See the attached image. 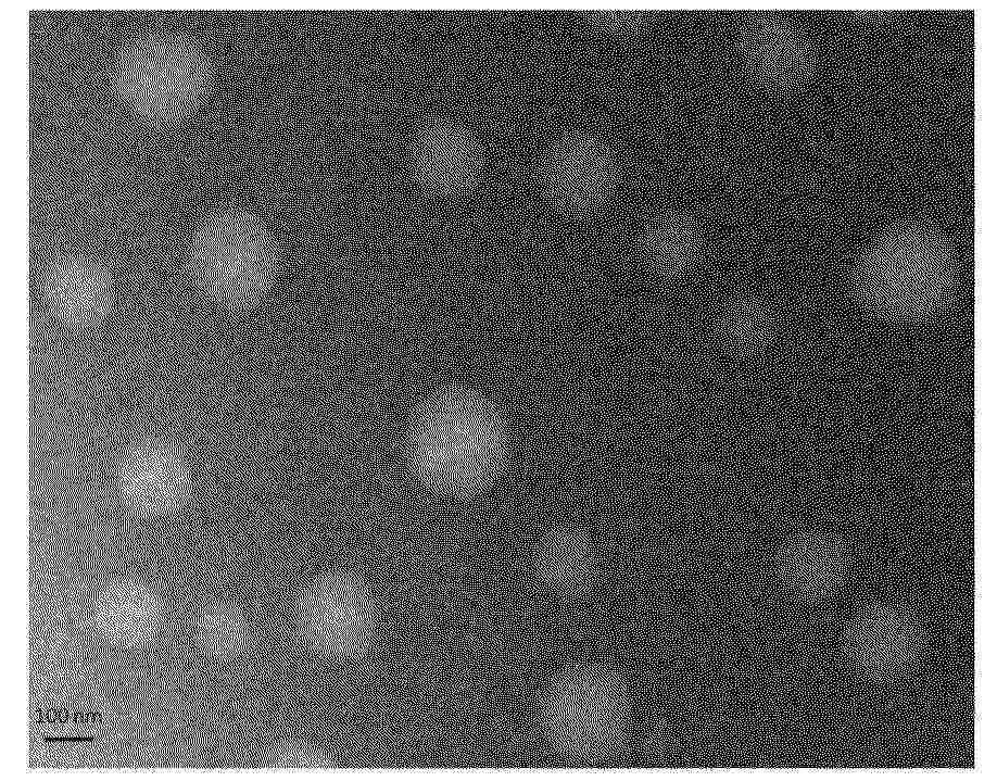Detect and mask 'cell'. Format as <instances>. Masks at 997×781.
<instances>
[{
	"instance_id": "4",
	"label": "cell",
	"mask_w": 997,
	"mask_h": 781,
	"mask_svg": "<svg viewBox=\"0 0 997 781\" xmlns=\"http://www.w3.org/2000/svg\"><path fill=\"white\" fill-rule=\"evenodd\" d=\"M542 731L566 758L596 763L617 755L631 728L629 686L614 668L580 664L558 673L540 704Z\"/></svg>"
},
{
	"instance_id": "12",
	"label": "cell",
	"mask_w": 997,
	"mask_h": 781,
	"mask_svg": "<svg viewBox=\"0 0 997 781\" xmlns=\"http://www.w3.org/2000/svg\"><path fill=\"white\" fill-rule=\"evenodd\" d=\"M43 300L62 324L77 329L93 327L110 314L115 282L100 262L81 255L53 262L41 282Z\"/></svg>"
},
{
	"instance_id": "19",
	"label": "cell",
	"mask_w": 997,
	"mask_h": 781,
	"mask_svg": "<svg viewBox=\"0 0 997 781\" xmlns=\"http://www.w3.org/2000/svg\"><path fill=\"white\" fill-rule=\"evenodd\" d=\"M582 15L595 32L618 40L642 37L654 22V12L642 9H590Z\"/></svg>"
},
{
	"instance_id": "10",
	"label": "cell",
	"mask_w": 997,
	"mask_h": 781,
	"mask_svg": "<svg viewBox=\"0 0 997 781\" xmlns=\"http://www.w3.org/2000/svg\"><path fill=\"white\" fill-rule=\"evenodd\" d=\"M923 635L917 618L905 607L878 603L857 614L845 632V651L865 677L889 680L917 662Z\"/></svg>"
},
{
	"instance_id": "5",
	"label": "cell",
	"mask_w": 997,
	"mask_h": 781,
	"mask_svg": "<svg viewBox=\"0 0 997 781\" xmlns=\"http://www.w3.org/2000/svg\"><path fill=\"white\" fill-rule=\"evenodd\" d=\"M188 262L197 287L214 303L245 310L270 290L278 267L275 240L264 223L239 207H224L197 227Z\"/></svg>"
},
{
	"instance_id": "8",
	"label": "cell",
	"mask_w": 997,
	"mask_h": 781,
	"mask_svg": "<svg viewBox=\"0 0 997 781\" xmlns=\"http://www.w3.org/2000/svg\"><path fill=\"white\" fill-rule=\"evenodd\" d=\"M736 48L748 77L772 95L803 90L818 70L812 37L798 23L777 12L760 11L746 17L737 30Z\"/></svg>"
},
{
	"instance_id": "6",
	"label": "cell",
	"mask_w": 997,
	"mask_h": 781,
	"mask_svg": "<svg viewBox=\"0 0 997 781\" xmlns=\"http://www.w3.org/2000/svg\"><path fill=\"white\" fill-rule=\"evenodd\" d=\"M295 623L304 643L319 655L356 658L375 641L376 601L368 584L356 574L328 571L315 577L301 591Z\"/></svg>"
},
{
	"instance_id": "7",
	"label": "cell",
	"mask_w": 997,
	"mask_h": 781,
	"mask_svg": "<svg viewBox=\"0 0 997 781\" xmlns=\"http://www.w3.org/2000/svg\"><path fill=\"white\" fill-rule=\"evenodd\" d=\"M619 161L610 143L589 129H571L553 140L539 168L542 192L565 216L586 218L613 199Z\"/></svg>"
},
{
	"instance_id": "23",
	"label": "cell",
	"mask_w": 997,
	"mask_h": 781,
	"mask_svg": "<svg viewBox=\"0 0 997 781\" xmlns=\"http://www.w3.org/2000/svg\"><path fill=\"white\" fill-rule=\"evenodd\" d=\"M92 738H46V742H60V741H91Z\"/></svg>"
},
{
	"instance_id": "21",
	"label": "cell",
	"mask_w": 997,
	"mask_h": 781,
	"mask_svg": "<svg viewBox=\"0 0 997 781\" xmlns=\"http://www.w3.org/2000/svg\"><path fill=\"white\" fill-rule=\"evenodd\" d=\"M36 715L37 722L39 723H63L71 721L78 725H88L102 721V715L99 713L70 711L62 708L39 709Z\"/></svg>"
},
{
	"instance_id": "18",
	"label": "cell",
	"mask_w": 997,
	"mask_h": 781,
	"mask_svg": "<svg viewBox=\"0 0 997 781\" xmlns=\"http://www.w3.org/2000/svg\"><path fill=\"white\" fill-rule=\"evenodd\" d=\"M723 327L733 348L752 353L762 349L771 339L774 322L762 301L744 297L730 305Z\"/></svg>"
},
{
	"instance_id": "17",
	"label": "cell",
	"mask_w": 997,
	"mask_h": 781,
	"mask_svg": "<svg viewBox=\"0 0 997 781\" xmlns=\"http://www.w3.org/2000/svg\"><path fill=\"white\" fill-rule=\"evenodd\" d=\"M197 633L203 650L217 658L240 655L251 639L245 615L237 606L224 602L211 604L201 613Z\"/></svg>"
},
{
	"instance_id": "1",
	"label": "cell",
	"mask_w": 997,
	"mask_h": 781,
	"mask_svg": "<svg viewBox=\"0 0 997 781\" xmlns=\"http://www.w3.org/2000/svg\"><path fill=\"white\" fill-rule=\"evenodd\" d=\"M508 432L498 408L462 387L430 394L415 412L407 457L416 478L433 491L469 495L488 487L503 469Z\"/></svg>"
},
{
	"instance_id": "9",
	"label": "cell",
	"mask_w": 997,
	"mask_h": 781,
	"mask_svg": "<svg viewBox=\"0 0 997 781\" xmlns=\"http://www.w3.org/2000/svg\"><path fill=\"white\" fill-rule=\"evenodd\" d=\"M409 167L424 190L442 198H456L479 182L483 154L467 126L452 117L434 116L424 122L413 136Z\"/></svg>"
},
{
	"instance_id": "2",
	"label": "cell",
	"mask_w": 997,
	"mask_h": 781,
	"mask_svg": "<svg viewBox=\"0 0 997 781\" xmlns=\"http://www.w3.org/2000/svg\"><path fill=\"white\" fill-rule=\"evenodd\" d=\"M957 288V257L949 240L919 219L896 222L882 230L850 273L857 303L878 318L899 324L941 316Z\"/></svg>"
},
{
	"instance_id": "3",
	"label": "cell",
	"mask_w": 997,
	"mask_h": 781,
	"mask_svg": "<svg viewBox=\"0 0 997 781\" xmlns=\"http://www.w3.org/2000/svg\"><path fill=\"white\" fill-rule=\"evenodd\" d=\"M212 80V63L201 43L169 29L132 36L112 65V84L119 99L156 125L189 117L207 97Z\"/></svg>"
},
{
	"instance_id": "14",
	"label": "cell",
	"mask_w": 997,
	"mask_h": 781,
	"mask_svg": "<svg viewBox=\"0 0 997 781\" xmlns=\"http://www.w3.org/2000/svg\"><path fill=\"white\" fill-rule=\"evenodd\" d=\"M534 570L550 591L576 596L585 593L597 576V557L593 543L571 526L552 529L541 540L534 556Z\"/></svg>"
},
{
	"instance_id": "22",
	"label": "cell",
	"mask_w": 997,
	"mask_h": 781,
	"mask_svg": "<svg viewBox=\"0 0 997 781\" xmlns=\"http://www.w3.org/2000/svg\"><path fill=\"white\" fill-rule=\"evenodd\" d=\"M642 745L651 757H661L670 746L668 729L660 723L651 725L643 735Z\"/></svg>"
},
{
	"instance_id": "16",
	"label": "cell",
	"mask_w": 997,
	"mask_h": 781,
	"mask_svg": "<svg viewBox=\"0 0 997 781\" xmlns=\"http://www.w3.org/2000/svg\"><path fill=\"white\" fill-rule=\"evenodd\" d=\"M159 601L148 587L132 580H123L104 590L98 610L99 617H105L108 623L112 621V625L106 627L108 631L113 630L121 622L112 635L123 637L124 627L127 626L126 635L129 637L128 630L136 635L132 627L142 635L146 633L139 626L150 632L154 618L159 616Z\"/></svg>"
},
{
	"instance_id": "20",
	"label": "cell",
	"mask_w": 997,
	"mask_h": 781,
	"mask_svg": "<svg viewBox=\"0 0 997 781\" xmlns=\"http://www.w3.org/2000/svg\"><path fill=\"white\" fill-rule=\"evenodd\" d=\"M264 765L273 770L326 771L333 768L331 758L325 752L299 740L282 741L270 747Z\"/></svg>"
},
{
	"instance_id": "13",
	"label": "cell",
	"mask_w": 997,
	"mask_h": 781,
	"mask_svg": "<svg viewBox=\"0 0 997 781\" xmlns=\"http://www.w3.org/2000/svg\"><path fill=\"white\" fill-rule=\"evenodd\" d=\"M850 569L846 543L826 531H805L793 536L781 547L777 570L781 583L793 595L819 601L844 584Z\"/></svg>"
},
{
	"instance_id": "11",
	"label": "cell",
	"mask_w": 997,
	"mask_h": 781,
	"mask_svg": "<svg viewBox=\"0 0 997 781\" xmlns=\"http://www.w3.org/2000/svg\"><path fill=\"white\" fill-rule=\"evenodd\" d=\"M117 487L125 504L146 516L175 513L188 502L192 478L184 455L160 441L132 446L119 462Z\"/></svg>"
},
{
	"instance_id": "15",
	"label": "cell",
	"mask_w": 997,
	"mask_h": 781,
	"mask_svg": "<svg viewBox=\"0 0 997 781\" xmlns=\"http://www.w3.org/2000/svg\"><path fill=\"white\" fill-rule=\"evenodd\" d=\"M639 252L646 266L656 273L670 277L682 276L695 268L703 259V229L684 211H661L643 226Z\"/></svg>"
}]
</instances>
